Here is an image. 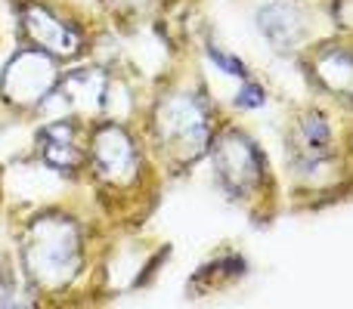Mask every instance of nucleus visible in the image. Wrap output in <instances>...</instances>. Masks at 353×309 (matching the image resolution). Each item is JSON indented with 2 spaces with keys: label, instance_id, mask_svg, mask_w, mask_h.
I'll return each mask as SVG.
<instances>
[{
  "label": "nucleus",
  "instance_id": "1",
  "mask_svg": "<svg viewBox=\"0 0 353 309\" xmlns=\"http://www.w3.org/2000/svg\"><path fill=\"white\" fill-rule=\"evenodd\" d=\"M28 273L37 281L62 285L72 279L81 263V235L65 220H43L31 229L28 248H25Z\"/></svg>",
  "mask_w": 353,
  "mask_h": 309
},
{
  "label": "nucleus",
  "instance_id": "2",
  "mask_svg": "<svg viewBox=\"0 0 353 309\" xmlns=\"http://www.w3.org/2000/svg\"><path fill=\"white\" fill-rule=\"evenodd\" d=\"M159 142L168 155L195 161L211 142V115L192 96H174L159 105Z\"/></svg>",
  "mask_w": 353,
  "mask_h": 309
},
{
  "label": "nucleus",
  "instance_id": "3",
  "mask_svg": "<svg viewBox=\"0 0 353 309\" xmlns=\"http://www.w3.org/2000/svg\"><path fill=\"white\" fill-rule=\"evenodd\" d=\"M90 158L97 173L112 186H130L140 167V155L134 149V140L121 127H103L90 140Z\"/></svg>",
  "mask_w": 353,
  "mask_h": 309
},
{
  "label": "nucleus",
  "instance_id": "4",
  "mask_svg": "<svg viewBox=\"0 0 353 309\" xmlns=\"http://www.w3.org/2000/svg\"><path fill=\"white\" fill-rule=\"evenodd\" d=\"M214 164H217L220 182H223L232 195H245L261 186L263 161L257 158L254 146H251L245 136L226 134L223 140L214 146Z\"/></svg>",
  "mask_w": 353,
  "mask_h": 309
},
{
  "label": "nucleus",
  "instance_id": "5",
  "mask_svg": "<svg viewBox=\"0 0 353 309\" xmlns=\"http://www.w3.org/2000/svg\"><path fill=\"white\" fill-rule=\"evenodd\" d=\"M50 87H53V65L43 50H25L6 68L3 90L10 103H37L47 96Z\"/></svg>",
  "mask_w": 353,
  "mask_h": 309
},
{
  "label": "nucleus",
  "instance_id": "6",
  "mask_svg": "<svg viewBox=\"0 0 353 309\" xmlns=\"http://www.w3.org/2000/svg\"><path fill=\"white\" fill-rule=\"evenodd\" d=\"M22 25L28 31L31 43L47 56H74L81 50V34L72 25L62 22L59 16H53L47 6H28Z\"/></svg>",
  "mask_w": 353,
  "mask_h": 309
},
{
  "label": "nucleus",
  "instance_id": "7",
  "mask_svg": "<svg viewBox=\"0 0 353 309\" xmlns=\"http://www.w3.org/2000/svg\"><path fill=\"white\" fill-rule=\"evenodd\" d=\"M332 127L323 115L310 111L292 134V161L298 173H313L332 158Z\"/></svg>",
  "mask_w": 353,
  "mask_h": 309
},
{
  "label": "nucleus",
  "instance_id": "8",
  "mask_svg": "<svg viewBox=\"0 0 353 309\" xmlns=\"http://www.w3.org/2000/svg\"><path fill=\"white\" fill-rule=\"evenodd\" d=\"M78 130L72 127L68 121H56V124H47L41 134V142H43V158H47L53 167H62V170H74L84 164V152L78 149L74 142Z\"/></svg>",
  "mask_w": 353,
  "mask_h": 309
},
{
  "label": "nucleus",
  "instance_id": "9",
  "mask_svg": "<svg viewBox=\"0 0 353 309\" xmlns=\"http://www.w3.org/2000/svg\"><path fill=\"white\" fill-rule=\"evenodd\" d=\"M257 22H261V28H263V34H267V41L273 43V47H279V50H292L294 43L301 41V19H298V12H294V6H282V3H273V6H267V10L257 16Z\"/></svg>",
  "mask_w": 353,
  "mask_h": 309
},
{
  "label": "nucleus",
  "instance_id": "10",
  "mask_svg": "<svg viewBox=\"0 0 353 309\" xmlns=\"http://www.w3.org/2000/svg\"><path fill=\"white\" fill-rule=\"evenodd\" d=\"M316 72L329 90L344 93L353 99V50H335V53H323L316 59Z\"/></svg>",
  "mask_w": 353,
  "mask_h": 309
},
{
  "label": "nucleus",
  "instance_id": "11",
  "mask_svg": "<svg viewBox=\"0 0 353 309\" xmlns=\"http://www.w3.org/2000/svg\"><path fill=\"white\" fill-rule=\"evenodd\" d=\"M236 105H239V109H257V105H263V90L257 84H248L236 96Z\"/></svg>",
  "mask_w": 353,
  "mask_h": 309
},
{
  "label": "nucleus",
  "instance_id": "12",
  "mask_svg": "<svg viewBox=\"0 0 353 309\" xmlns=\"http://www.w3.org/2000/svg\"><path fill=\"white\" fill-rule=\"evenodd\" d=\"M208 56H211V59L217 62L220 68H226V72H230V74H236V78H248V74H245V68H242V62H239V59H230V56H223L217 47H211V50H208Z\"/></svg>",
  "mask_w": 353,
  "mask_h": 309
},
{
  "label": "nucleus",
  "instance_id": "13",
  "mask_svg": "<svg viewBox=\"0 0 353 309\" xmlns=\"http://www.w3.org/2000/svg\"><path fill=\"white\" fill-rule=\"evenodd\" d=\"M118 6H130V10H137V6H143L146 0H115Z\"/></svg>",
  "mask_w": 353,
  "mask_h": 309
}]
</instances>
